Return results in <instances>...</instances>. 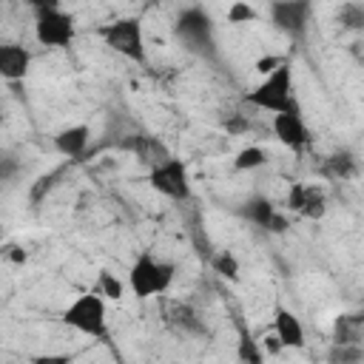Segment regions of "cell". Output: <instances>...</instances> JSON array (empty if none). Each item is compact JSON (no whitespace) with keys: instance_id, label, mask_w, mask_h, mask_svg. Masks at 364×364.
I'll list each match as a JSON object with an SVG mask.
<instances>
[{"instance_id":"cell-3","label":"cell","mask_w":364,"mask_h":364,"mask_svg":"<svg viewBox=\"0 0 364 364\" xmlns=\"http://www.w3.org/2000/svg\"><path fill=\"white\" fill-rule=\"evenodd\" d=\"M63 321L77 330L80 336L88 338H102L108 333V301L97 293V290H85L77 293L65 310H63Z\"/></svg>"},{"instance_id":"cell-9","label":"cell","mask_w":364,"mask_h":364,"mask_svg":"<svg viewBox=\"0 0 364 364\" xmlns=\"http://www.w3.org/2000/svg\"><path fill=\"white\" fill-rule=\"evenodd\" d=\"M270 333L282 341L284 350H299L307 341V333H304L301 318L290 307H284V304H276L273 307V327H270Z\"/></svg>"},{"instance_id":"cell-7","label":"cell","mask_w":364,"mask_h":364,"mask_svg":"<svg viewBox=\"0 0 364 364\" xmlns=\"http://www.w3.org/2000/svg\"><path fill=\"white\" fill-rule=\"evenodd\" d=\"M270 128H273V136L276 142H282L284 148L290 151H304L310 142H313V134L301 117V111H282V114H270Z\"/></svg>"},{"instance_id":"cell-1","label":"cell","mask_w":364,"mask_h":364,"mask_svg":"<svg viewBox=\"0 0 364 364\" xmlns=\"http://www.w3.org/2000/svg\"><path fill=\"white\" fill-rule=\"evenodd\" d=\"M250 108L267 111V114H282V111H301L296 85H293V63L282 60L273 71L262 74V80L245 91L242 97Z\"/></svg>"},{"instance_id":"cell-12","label":"cell","mask_w":364,"mask_h":364,"mask_svg":"<svg viewBox=\"0 0 364 364\" xmlns=\"http://www.w3.org/2000/svg\"><path fill=\"white\" fill-rule=\"evenodd\" d=\"M165 321H168V327H173L182 336H202L205 333V324H202V318L191 301H168L165 304Z\"/></svg>"},{"instance_id":"cell-15","label":"cell","mask_w":364,"mask_h":364,"mask_svg":"<svg viewBox=\"0 0 364 364\" xmlns=\"http://www.w3.org/2000/svg\"><path fill=\"white\" fill-rule=\"evenodd\" d=\"M324 213H327V196H324V191L318 185H304L299 216H304V219H321Z\"/></svg>"},{"instance_id":"cell-24","label":"cell","mask_w":364,"mask_h":364,"mask_svg":"<svg viewBox=\"0 0 364 364\" xmlns=\"http://www.w3.org/2000/svg\"><path fill=\"white\" fill-rule=\"evenodd\" d=\"M282 60H287V57H279V54H264V57H259L256 63H253V71L262 77V74H267V71H273Z\"/></svg>"},{"instance_id":"cell-16","label":"cell","mask_w":364,"mask_h":364,"mask_svg":"<svg viewBox=\"0 0 364 364\" xmlns=\"http://www.w3.org/2000/svg\"><path fill=\"white\" fill-rule=\"evenodd\" d=\"M105 301H119L122 296H125V290H128V284H125V279H119L114 270H108V267H102L100 270V276H97V287H94Z\"/></svg>"},{"instance_id":"cell-25","label":"cell","mask_w":364,"mask_h":364,"mask_svg":"<svg viewBox=\"0 0 364 364\" xmlns=\"http://www.w3.org/2000/svg\"><path fill=\"white\" fill-rule=\"evenodd\" d=\"M262 347L267 350V355H279V353L284 350V347H282V341H279V338H276L273 333H267V336L262 338Z\"/></svg>"},{"instance_id":"cell-2","label":"cell","mask_w":364,"mask_h":364,"mask_svg":"<svg viewBox=\"0 0 364 364\" xmlns=\"http://www.w3.org/2000/svg\"><path fill=\"white\" fill-rule=\"evenodd\" d=\"M176 279V264L168 262V259H156L151 250H142L131 267H128V276H125V284L131 290V296L136 299H159L171 290Z\"/></svg>"},{"instance_id":"cell-11","label":"cell","mask_w":364,"mask_h":364,"mask_svg":"<svg viewBox=\"0 0 364 364\" xmlns=\"http://www.w3.org/2000/svg\"><path fill=\"white\" fill-rule=\"evenodd\" d=\"M88 142H91V125H88V122H74V125H65V128H60V131L54 134V148H57V154H63V156H68V159L82 156L85 148H88Z\"/></svg>"},{"instance_id":"cell-26","label":"cell","mask_w":364,"mask_h":364,"mask_svg":"<svg viewBox=\"0 0 364 364\" xmlns=\"http://www.w3.org/2000/svg\"><path fill=\"white\" fill-rule=\"evenodd\" d=\"M28 9H34V11H46V9H60L63 6V0H23Z\"/></svg>"},{"instance_id":"cell-17","label":"cell","mask_w":364,"mask_h":364,"mask_svg":"<svg viewBox=\"0 0 364 364\" xmlns=\"http://www.w3.org/2000/svg\"><path fill=\"white\" fill-rule=\"evenodd\" d=\"M264 165H267V151L262 145H245L233 156V168L236 171H259Z\"/></svg>"},{"instance_id":"cell-6","label":"cell","mask_w":364,"mask_h":364,"mask_svg":"<svg viewBox=\"0 0 364 364\" xmlns=\"http://www.w3.org/2000/svg\"><path fill=\"white\" fill-rule=\"evenodd\" d=\"M34 40L46 48H68L77 40V20L71 11L60 9H46L34 11Z\"/></svg>"},{"instance_id":"cell-21","label":"cell","mask_w":364,"mask_h":364,"mask_svg":"<svg viewBox=\"0 0 364 364\" xmlns=\"http://www.w3.org/2000/svg\"><path fill=\"white\" fill-rule=\"evenodd\" d=\"M338 20H341V28L358 31V28L364 26V9H361V3H355V0L344 3L341 11H338Z\"/></svg>"},{"instance_id":"cell-13","label":"cell","mask_w":364,"mask_h":364,"mask_svg":"<svg viewBox=\"0 0 364 364\" xmlns=\"http://www.w3.org/2000/svg\"><path fill=\"white\" fill-rule=\"evenodd\" d=\"M210 17H208V11H202V9H185L182 14H179V20H176V31L182 34V37H188V40H205L208 34H210Z\"/></svg>"},{"instance_id":"cell-20","label":"cell","mask_w":364,"mask_h":364,"mask_svg":"<svg viewBox=\"0 0 364 364\" xmlns=\"http://www.w3.org/2000/svg\"><path fill=\"white\" fill-rule=\"evenodd\" d=\"M225 20H228L230 26H245V23H256V20H259V11H256L247 0H233V3L228 6V11H225Z\"/></svg>"},{"instance_id":"cell-18","label":"cell","mask_w":364,"mask_h":364,"mask_svg":"<svg viewBox=\"0 0 364 364\" xmlns=\"http://www.w3.org/2000/svg\"><path fill=\"white\" fill-rule=\"evenodd\" d=\"M210 267H213V273H216V276H222V279H228V282H236V279H239V273H242V264H239L236 253H230V250L216 253V256H213V262H210Z\"/></svg>"},{"instance_id":"cell-8","label":"cell","mask_w":364,"mask_h":364,"mask_svg":"<svg viewBox=\"0 0 364 364\" xmlns=\"http://www.w3.org/2000/svg\"><path fill=\"white\" fill-rule=\"evenodd\" d=\"M270 20L284 34H304L310 20V3L307 0H273L270 3Z\"/></svg>"},{"instance_id":"cell-14","label":"cell","mask_w":364,"mask_h":364,"mask_svg":"<svg viewBox=\"0 0 364 364\" xmlns=\"http://www.w3.org/2000/svg\"><path fill=\"white\" fill-rule=\"evenodd\" d=\"M361 318L358 316H338L333 324V344H347V347H358L361 341Z\"/></svg>"},{"instance_id":"cell-22","label":"cell","mask_w":364,"mask_h":364,"mask_svg":"<svg viewBox=\"0 0 364 364\" xmlns=\"http://www.w3.org/2000/svg\"><path fill=\"white\" fill-rule=\"evenodd\" d=\"M17 173H20V159L11 156V154H6V151H0V182L14 179Z\"/></svg>"},{"instance_id":"cell-5","label":"cell","mask_w":364,"mask_h":364,"mask_svg":"<svg viewBox=\"0 0 364 364\" xmlns=\"http://www.w3.org/2000/svg\"><path fill=\"white\" fill-rule=\"evenodd\" d=\"M148 185L171 202L191 199V173L179 156H165V159L154 162L148 171Z\"/></svg>"},{"instance_id":"cell-23","label":"cell","mask_w":364,"mask_h":364,"mask_svg":"<svg viewBox=\"0 0 364 364\" xmlns=\"http://www.w3.org/2000/svg\"><path fill=\"white\" fill-rule=\"evenodd\" d=\"M0 256H3L6 262H11V264H26V259H28V253H26L20 245H14V242H6V245L0 247Z\"/></svg>"},{"instance_id":"cell-19","label":"cell","mask_w":364,"mask_h":364,"mask_svg":"<svg viewBox=\"0 0 364 364\" xmlns=\"http://www.w3.org/2000/svg\"><path fill=\"white\" fill-rule=\"evenodd\" d=\"M276 210H279V208H276L267 196H253V199L247 202V208H245V213H247L259 228H267V222L273 219Z\"/></svg>"},{"instance_id":"cell-10","label":"cell","mask_w":364,"mask_h":364,"mask_svg":"<svg viewBox=\"0 0 364 364\" xmlns=\"http://www.w3.org/2000/svg\"><path fill=\"white\" fill-rule=\"evenodd\" d=\"M31 51L23 43H0V80L20 82L31 71Z\"/></svg>"},{"instance_id":"cell-4","label":"cell","mask_w":364,"mask_h":364,"mask_svg":"<svg viewBox=\"0 0 364 364\" xmlns=\"http://www.w3.org/2000/svg\"><path fill=\"white\" fill-rule=\"evenodd\" d=\"M100 37L114 54H119L125 60L145 63V57H148V51H145V28H142L139 17H131V14L114 17L111 23L100 26Z\"/></svg>"}]
</instances>
